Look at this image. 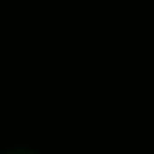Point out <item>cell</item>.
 <instances>
[{"instance_id":"cell-1","label":"cell","mask_w":154,"mask_h":154,"mask_svg":"<svg viewBox=\"0 0 154 154\" xmlns=\"http://www.w3.org/2000/svg\"><path fill=\"white\" fill-rule=\"evenodd\" d=\"M7 154H35V151H25V147H18V151H7Z\"/></svg>"}]
</instances>
